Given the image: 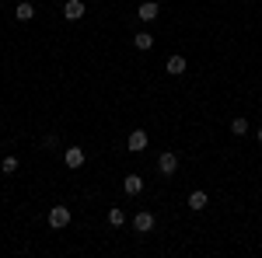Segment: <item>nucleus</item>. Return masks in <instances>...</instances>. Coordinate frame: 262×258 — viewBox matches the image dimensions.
Listing matches in <instances>:
<instances>
[{"instance_id": "15", "label": "nucleus", "mask_w": 262, "mask_h": 258, "mask_svg": "<svg viewBox=\"0 0 262 258\" xmlns=\"http://www.w3.org/2000/svg\"><path fill=\"white\" fill-rule=\"evenodd\" d=\"M0 168H4V175H14V171H18V157H4Z\"/></svg>"}, {"instance_id": "16", "label": "nucleus", "mask_w": 262, "mask_h": 258, "mask_svg": "<svg viewBox=\"0 0 262 258\" xmlns=\"http://www.w3.org/2000/svg\"><path fill=\"white\" fill-rule=\"evenodd\" d=\"M259 143H262V126H259Z\"/></svg>"}, {"instance_id": "14", "label": "nucleus", "mask_w": 262, "mask_h": 258, "mask_svg": "<svg viewBox=\"0 0 262 258\" xmlns=\"http://www.w3.org/2000/svg\"><path fill=\"white\" fill-rule=\"evenodd\" d=\"M108 223H112V227H122V223H126L122 209H108Z\"/></svg>"}, {"instance_id": "8", "label": "nucleus", "mask_w": 262, "mask_h": 258, "mask_svg": "<svg viewBox=\"0 0 262 258\" xmlns=\"http://www.w3.org/2000/svg\"><path fill=\"white\" fill-rule=\"evenodd\" d=\"M122 189H126V196H140L143 192V181L137 175H129V178H122Z\"/></svg>"}, {"instance_id": "4", "label": "nucleus", "mask_w": 262, "mask_h": 258, "mask_svg": "<svg viewBox=\"0 0 262 258\" xmlns=\"http://www.w3.org/2000/svg\"><path fill=\"white\" fill-rule=\"evenodd\" d=\"M158 14H161V7H158L154 0H147V4H140V7H137V18H140V21H154Z\"/></svg>"}, {"instance_id": "12", "label": "nucleus", "mask_w": 262, "mask_h": 258, "mask_svg": "<svg viewBox=\"0 0 262 258\" xmlns=\"http://www.w3.org/2000/svg\"><path fill=\"white\" fill-rule=\"evenodd\" d=\"M133 45H137L140 53H147V49L154 45V39H150V32H140V35H133Z\"/></svg>"}, {"instance_id": "1", "label": "nucleus", "mask_w": 262, "mask_h": 258, "mask_svg": "<svg viewBox=\"0 0 262 258\" xmlns=\"http://www.w3.org/2000/svg\"><path fill=\"white\" fill-rule=\"evenodd\" d=\"M158 171H161V175H175V171H179V154L164 150L161 157H158Z\"/></svg>"}, {"instance_id": "2", "label": "nucleus", "mask_w": 262, "mask_h": 258, "mask_svg": "<svg viewBox=\"0 0 262 258\" xmlns=\"http://www.w3.org/2000/svg\"><path fill=\"white\" fill-rule=\"evenodd\" d=\"M67 223H70V209H67V206H53V209H49V227L60 230V227H67Z\"/></svg>"}, {"instance_id": "7", "label": "nucleus", "mask_w": 262, "mask_h": 258, "mask_svg": "<svg viewBox=\"0 0 262 258\" xmlns=\"http://www.w3.org/2000/svg\"><path fill=\"white\" fill-rule=\"evenodd\" d=\"M126 147H129L133 154H137V150H143V147H147V133H143V129H133V133H129V139H126Z\"/></svg>"}, {"instance_id": "9", "label": "nucleus", "mask_w": 262, "mask_h": 258, "mask_svg": "<svg viewBox=\"0 0 262 258\" xmlns=\"http://www.w3.org/2000/svg\"><path fill=\"white\" fill-rule=\"evenodd\" d=\"M164 70H168L171 77H179V74H185V56H171V60L164 63Z\"/></svg>"}, {"instance_id": "6", "label": "nucleus", "mask_w": 262, "mask_h": 258, "mask_svg": "<svg viewBox=\"0 0 262 258\" xmlns=\"http://www.w3.org/2000/svg\"><path fill=\"white\" fill-rule=\"evenodd\" d=\"M63 157H67V168H74V171H77V168L84 164V150H81V147H67V154H63Z\"/></svg>"}, {"instance_id": "5", "label": "nucleus", "mask_w": 262, "mask_h": 258, "mask_svg": "<svg viewBox=\"0 0 262 258\" xmlns=\"http://www.w3.org/2000/svg\"><path fill=\"white\" fill-rule=\"evenodd\" d=\"M133 227H137L140 234L154 230V213H147V209H143V213H137V217H133Z\"/></svg>"}, {"instance_id": "3", "label": "nucleus", "mask_w": 262, "mask_h": 258, "mask_svg": "<svg viewBox=\"0 0 262 258\" xmlns=\"http://www.w3.org/2000/svg\"><path fill=\"white\" fill-rule=\"evenodd\" d=\"M84 11H88V7H84L81 0H67V7H63V18H67V21H81V18H84Z\"/></svg>"}, {"instance_id": "13", "label": "nucleus", "mask_w": 262, "mask_h": 258, "mask_svg": "<svg viewBox=\"0 0 262 258\" xmlns=\"http://www.w3.org/2000/svg\"><path fill=\"white\" fill-rule=\"evenodd\" d=\"M231 133H234V136H245V133H248V122H245V119H234V122H231Z\"/></svg>"}, {"instance_id": "10", "label": "nucleus", "mask_w": 262, "mask_h": 258, "mask_svg": "<svg viewBox=\"0 0 262 258\" xmlns=\"http://www.w3.org/2000/svg\"><path fill=\"white\" fill-rule=\"evenodd\" d=\"M14 14H18V21H32V18H35V7H32L28 0H21L18 7H14Z\"/></svg>"}, {"instance_id": "11", "label": "nucleus", "mask_w": 262, "mask_h": 258, "mask_svg": "<svg viewBox=\"0 0 262 258\" xmlns=\"http://www.w3.org/2000/svg\"><path fill=\"white\" fill-rule=\"evenodd\" d=\"M189 209H206V192H203V189H196V192L189 196Z\"/></svg>"}]
</instances>
